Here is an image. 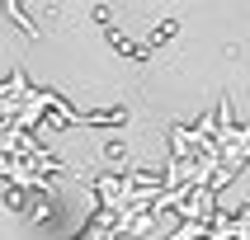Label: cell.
Returning <instances> with one entry per match:
<instances>
[{"mask_svg":"<svg viewBox=\"0 0 250 240\" xmlns=\"http://www.w3.org/2000/svg\"><path fill=\"white\" fill-rule=\"evenodd\" d=\"M175 33H180V19H166V24H156V33H151V38H146V52H151L156 42H166V38H175Z\"/></svg>","mask_w":250,"mask_h":240,"instance_id":"1","label":"cell"}]
</instances>
